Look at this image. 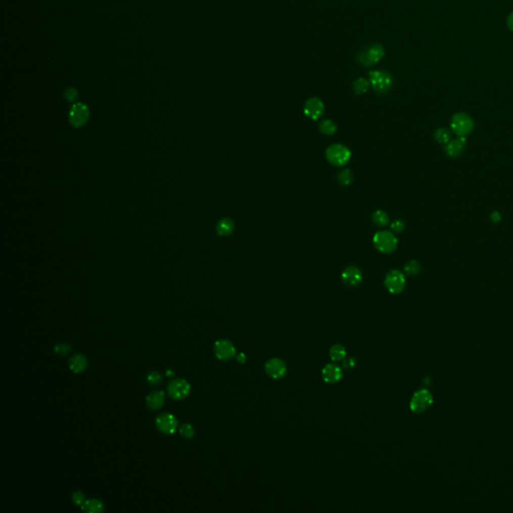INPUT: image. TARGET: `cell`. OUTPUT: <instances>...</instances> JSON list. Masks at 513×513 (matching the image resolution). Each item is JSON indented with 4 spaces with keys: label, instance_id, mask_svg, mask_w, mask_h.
Wrapping results in <instances>:
<instances>
[{
    "label": "cell",
    "instance_id": "18",
    "mask_svg": "<svg viewBox=\"0 0 513 513\" xmlns=\"http://www.w3.org/2000/svg\"><path fill=\"white\" fill-rule=\"evenodd\" d=\"M166 402L165 393L163 391H154L147 397V405L152 410H158L164 406Z\"/></svg>",
    "mask_w": 513,
    "mask_h": 513
},
{
    "label": "cell",
    "instance_id": "36",
    "mask_svg": "<svg viewBox=\"0 0 513 513\" xmlns=\"http://www.w3.org/2000/svg\"><path fill=\"white\" fill-rule=\"evenodd\" d=\"M237 361L239 363H245L246 362V356L244 353H240L238 356H237Z\"/></svg>",
    "mask_w": 513,
    "mask_h": 513
},
{
    "label": "cell",
    "instance_id": "20",
    "mask_svg": "<svg viewBox=\"0 0 513 513\" xmlns=\"http://www.w3.org/2000/svg\"><path fill=\"white\" fill-rule=\"evenodd\" d=\"M81 509L85 512L100 513L104 511L105 506L104 503L99 499H89L84 501V503L81 505Z\"/></svg>",
    "mask_w": 513,
    "mask_h": 513
},
{
    "label": "cell",
    "instance_id": "35",
    "mask_svg": "<svg viewBox=\"0 0 513 513\" xmlns=\"http://www.w3.org/2000/svg\"><path fill=\"white\" fill-rule=\"evenodd\" d=\"M507 26L513 32V12H511L507 18Z\"/></svg>",
    "mask_w": 513,
    "mask_h": 513
},
{
    "label": "cell",
    "instance_id": "5",
    "mask_svg": "<svg viewBox=\"0 0 513 513\" xmlns=\"http://www.w3.org/2000/svg\"><path fill=\"white\" fill-rule=\"evenodd\" d=\"M474 127V121L470 115L464 113L455 114L450 121L451 131L458 136H466L469 134Z\"/></svg>",
    "mask_w": 513,
    "mask_h": 513
},
{
    "label": "cell",
    "instance_id": "3",
    "mask_svg": "<svg viewBox=\"0 0 513 513\" xmlns=\"http://www.w3.org/2000/svg\"><path fill=\"white\" fill-rule=\"evenodd\" d=\"M325 156L331 165L335 167H343L349 163L352 154L346 146L341 144H333L328 147Z\"/></svg>",
    "mask_w": 513,
    "mask_h": 513
},
{
    "label": "cell",
    "instance_id": "21",
    "mask_svg": "<svg viewBox=\"0 0 513 513\" xmlns=\"http://www.w3.org/2000/svg\"><path fill=\"white\" fill-rule=\"evenodd\" d=\"M372 221L378 227H385L389 224L390 218L385 211L377 210L372 215Z\"/></svg>",
    "mask_w": 513,
    "mask_h": 513
},
{
    "label": "cell",
    "instance_id": "24",
    "mask_svg": "<svg viewBox=\"0 0 513 513\" xmlns=\"http://www.w3.org/2000/svg\"><path fill=\"white\" fill-rule=\"evenodd\" d=\"M451 136H452L451 130H449L448 128H445V127H440V128L436 129L434 132V138L436 139L437 143L442 144V145L448 144L451 141Z\"/></svg>",
    "mask_w": 513,
    "mask_h": 513
},
{
    "label": "cell",
    "instance_id": "19",
    "mask_svg": "<svg viewBox=\"0 0 513 513\" xmlns=\"http://www.w3.org/2000/svg\"><path fill=\"white\" fill-rule=\"evenodd\" d=\"M235 228H236V225H235V222L232 221V219L224 218L218 222V224L216 226V231L221 237H227L234 232Z\"/></svg>",
    "mask_w": 513,
    "mask_h": 513
},
{
    "label": "cell",
    "instance_id": "14",
    "mask_svg": "<svg viewBox=\"0 0 513 513\" xmlns=\"http://www.w3.org/2000/svg\"><path fill=\"white\" fill-rule=\"evenodd\" d=\"M362 272L356 266H349L343 271L341 275L343 283L348 287H356L362 282Z\"/></svg>",
    "mask_w": 513,
    "mask_h": 513
},
{
    "label": "cell",
    "instance_id": "29",
    "mask_svg": "<svg viewBox=\"0 0 513 513\" xmlns=\"http://www.w3.org/2000/svg\"><path fill=\"white\" fill-rule=\"evenodd\" d=\"M179 432L184 438H188V439H191L195 436V428L189 423L182 424L179 428Z\"/></svg>",
    "mask_w": 513,
    "mask_h": 513
},
{
    "label": "cell",
    "instance_id": "30",
    "mask_svg": "<svg viewBox=\"0 0 513 513\" xmlns=\"http://www.w3.org/2000/svg\"><path fill=\"white\" fill-rule=\"evenodd\" d=\"M55 352L60 356H66L70 352V346L65 343L57 344L55 347Z\"/></svg>",
    "mask_w": 513,
    "mask_h": 513
},
{
    "label": "cell",
    "instance_id": "15",
    "mask_svg": "<svg viewBox=\"0 0 513 513\" xmlns=\"http://www.w3.org/2000/svg\"><path fill=\"white\" fill-rule=\"evenodd\" d=\"M342 369L335 364H328L322 370V377L325 382L335 384L342 379Z\"/></svg>",
    "mask_w": 513,
    "mask_h": 513
},
{
    "label": "cell",
    "instance_id": "6",
    "mask_svg": "<svg viewBox=\"0 0 513 513\" xmlns=\"http://www.w3.org/2000/svg\"><path fill=\"white\" fill-rule=\"evenodd\" d=\"M433 403V397L427 389H421L414 393L411 402L410 409L417 414H421L427 411Z\"/></svg>",
    "mask_w": 513,
    "mask_h": 513
},
{
    "label": "cell",
    "instance_id": "4",
    "mask_svg": "<svg viewBox=\"0 0 513 513\" xmlns=\"http://www.w3.org/2000/svg\"><path fill=\"white\" fill-rule=\"evenodd\" d=\"M385 56V50L380 43H373L365 51L360 53L357 57V61L364 66H372L379 62Z\"/></svg>",
    "mask_w": 513,
    "mask_h": 513
},
{
    "label": "cell",
    "instance_id": "26",
    "mask_svg": "<svg viewBox=\"0 0 513 513\" xmlns=\"http://www.w3.org/2000/svg\"><path fill=\"white\" fill-rule=\"evenodd\" d=\"M421 271V266L420 264L415 261V260H412V261H409L405 264L404 266V272L408 275V276H415V275H418Z\"/></svg>",
    "mask_w": 513,
    "mask_h": 513
},
{
    "label": "cell",
    "instance_id": "28",
    "mask_svg": "<svg viewBox=\"0 0 513 513\" xmlns=\"http://www.w3.org/2000/svg\"><path fill=\"white\" fill-rule=\"evenodd\" d=\"M147 382L151 386H158L163 382L162 375L157 371H153L147 376Z\"/></svg>",
    "mask_w": 513,
    "mask_h": 513
},
{
    "label": "cell",
    "instance_id": "7",
    "mask_svg": "<svg viewBox=\"0 0 513 513\" xmlns=\"http://www.w3.org/2000/svg\"><path fill=\"white\" fill-rule=\"evenodd\" d=\"M384 285L391 294H400L404 291L406 286L405 275L398 270H392L386 274Z\"/></svg>",
    "mask_w": 513,
    "mask_h": 513
},
{
    "label": "cell",
    "instance_id": "37",
    "mask_svg": "<svg viewBox=\"0 0 513 513\" xmlns=\"http://www.w3.org/2000/svg\"><path fill=\"white\" fill-rule=\"evenodd\" d=\"M166 374H167V376H169V377H173V376H174V372H173L171 369H169V370L166 372Z\"/></svg>",
    "mask_w": 513,
    "mask_h": 513
},
{
    "label": "cell",
    "instance_id": "32",
    "mask_svg": "<svg viewBox=\"0 0 513 513\" xmlns=\"http://www.w3.org/2000/svg\"><path fill=\"white\" fill-rule=\"evenodd\" d=\"M64 97L65 99L69 102V103H73L75 102V100L77 99V91L75 88H72V87H69L65 90L64 92Z\"/></svg>",
    "mask_w": 513,
    "mask_h": 513
},
{
    "label": "cell",
    "instance_id": "33",
    "mask_svg": "<svg viewBox=\"0 0 513 513\" xmlns=\"http://www.w3.org/2000/svg\"><path fill=\"white\" fill-rule=\"evenodd\" d=\"M405 223L403 220H395L391 225L390 228L394 232H401L405 229Z\"/></svg>",
    "mask_w": 513,
    "mask_h": 513
},
{
    "label": "cell",
    "instance_id": "31",
    "mask_svg": "<svg viewBox=\"0 0 513 513\" xmlns=\"http://www.w3.org/2000/svg\"><path fill=\"white\" fill-rule=\"evenodd\" d=\"M72 500L76 505L81 506L85 501V495L82 491H76L72 494Z\"/></svg>",
    "mask_w": 513,
    "mask_h": 513
},
{
    "label": "cell",
    "instance_id": "8",
    "mask_svg": "<svg viewBox=\"0 0 513 513\" xmlns=\"http://www.w3.org/2000/svg\"><path fill=\"white\" fill-rule=\"evenodd\" d=\"M89 119V110L84 104H75L69 112V121L74 127H82Z\"/></svg>",
    "mask_w": 513,
    "mask_h": 513
},
{
    "label": "cell",
    "instance_id": "23",
    "mask_svg": "<svg viewBox=\"0 0 513 513\" xmlns=\"http://www.w3.org/2000/svg\"><path fill=\"white\" fill-rule=\"evenodd\" d=\"M370 85L371 84H370L369 80L365 79L364 77H359L353 82V90L356 95L361 96V95H364L368 91Z\"/></svg>",
    "mask_w": 513,
    "mask_h": 513
},
{
    "label": "cell",
    "instance_id": "1",
    "mask_svg": "<svg viewBox=\"0 0 513 513\" xmlns=\"http://www.w3.org/2000/svg\"><path fill=\"white\" fill-rule=\"evenodd\" d=\"M370 84L373 90L379 95L389 92L394 84V78L391 73L385 70H372L369 72Z\"/></svg>",
    "mask_w": 513,
    "mask_h": 513
},
{
    "label": "cell",
    "instance_id": "10",
    "mask_svg": "<svg viewBox=\"0 0 513 513\" xmlns=\"http://www.w3.org/2000/svg\"><path fill=\"white\" fill-rule=\"evenodd\" d=\"M325 112L324 103L319 98H310L304 105V114L313 120L319 119Z\"/></svg>",
    "mask_w": 513,
    "mask_h": 513
},
{
    "label": "cell",
    "instance_id": "2",
    "mask_svg": "<svg viewBox=\"0 0 513 513\" xmlns=\"http://www.w3.org/2000/svg\"><path fill=\"white\" fill-rule=\"evenodd\" d=\"M373 244L380 253L391 254L397 249L398 240L390 230H379L373 237Z\"/></svg>",
    "mask_w": 513,
    "mask_h": 513
},
{
    "label": "cell",
    "instance_id": "25",
    "mask_svg": "<svg viewBox=\"0 0 513 513\" xmlns=\"http://www.w3.org/2000/svg\"><path fill=\"white\" fill-rule=\"evenodd\" d=\"M329 354H330V358L333 361H342L346 356V350L342 345L337 344V345H334L333 347H331Z\"/></svg>",
    "mask_w": 513,
    "mask_h": 513
},
{
    "label": "cell",
    "instance_id": "9",
    "mask_svg": "<svg viewBox=\"0 0 513 513\" xmlns=\"http://www.w3.org/2000/svg\"><path fill=\"white\" fill-rule=\"evenodd\" d=\"M168 392L172 399H184L191 392V385L184 379H174L168 385Z\"/></svg>",
    "mask_w": 513,
    "mask_h": 513
},
{
    "label": "cell",
    "instance_id": "34",
    "mask_svg": "<svg viewBox=\"0 0 513 513\" xmlns=\"http://www.w3.org/2000/svg\"><path fill=\"white\" fill-rule=\"evenodd\" d=\"M343 367H344L345 369H348V370H349V369L354 368V367H355V361H354V359H353V358H350V359L345 360V361H344V363H343Z\"/></svg>",
    "mask_w": 513,
    "mask_h": 513
},
{
    "label": "cell",
    "instance_id": "22",
    "mask_svg": "<svg viewBox=\"0 0 513 513\" xmlns=\"http://www.w3.org/2000/svg\"><path fill=\"white\" fill-rule=\"evenodd\" d=\"M319 130L325 135H333L337 130V124L332 119H324L319 123Z\"/></svg>",
    "mask_w": 513,
    "mask_h": 513
},
{
    "label": "cell",
    "instance_id": "16",
    "mask_svg": "<svg viewBox=\"0 0 513 513\" xmlns=\"http://www.w3.org/2000/svg\"><path fill=\"white\" fill-rule=\"evenodd\" d=\"M466 146V138L464 136H458L456 139H451L445 145V152L451 158L459 157Z\"/></svg>",
    "mask_w": 513,
    "mask_h": 513
},
{
    "label": "cell",
    "instance_id": "13",
    "mask_svg": "<svg viewBox=\"0 0 513 513\" xmlns=\"http://www.w3.org/2000/svg\"><path fill=\"white\" fill-rule=\"evenodd\" d=\"M215 354L222 361L230 360L236 355V349L232 343L226 339H221L215 343Z\"/></svg>",
    "mask_w": 513,
    "mask_h": 513
},
{
    "label": "cell",
    "instance_id": "11",
    "mask_svg": "<svg viewBox=\"0 0 513 513\" xmlns=\"http://www.w3.org/2000/svg\"><path fill=\"white\" fill-rule=\"evenodd\" d=\"M156 425L164 434H172L177 428V420L171 413H163L158 416Z\"/></svg>",
    "mask_w": 513,
    "mask_h": 513
},
{
    "label": "cell",
    "instance_id": "27",
    "mask_svg": "<svg viewBox=\"0 0 513 513\" xmlns=\"http://www.w3.org/2000/svg\"><path fill=\"white\" fill-rule=\"evenodd\" d=\"M337 178H338V181H339V183L341 185L347 186V185L351 184L352 181H353V173H352L351 170H349V169L343 170V171H340L338 173Z\"/></svg>",
    "mask_w": 513,
    "mask_h": 513
},
{
    "label": "cell",
    "instance_id": "17",
    "mask_svg": "<svg viewBox=\"0 0 513 513\" xmlns=\"http://www.w3.org/2000/svg\"><path fill=\"white\" fill-rule=\"evenodd\" d=\"M87 367V359L82 354H75L69 360V368L74 373H81Z\"/></svg>",
    "mask_w": 513,
    "mask_h": 513
},
{
    "label": "cell",
    "instance_id": "12",
    "mask_svg": "<svg viewBox=\"0 0 513 513\" xmlns=\"http://www.w3.org/2000/svg\"><path fill=\"white\" fill-rule=\"evenodd\" d=\"M266 373L273 379H281L287 373L285 362L279 358L270 359L265 365Z\"/></svg>",
    "mask_w": 513,
    "mask_h": 513
}]
</instances>
